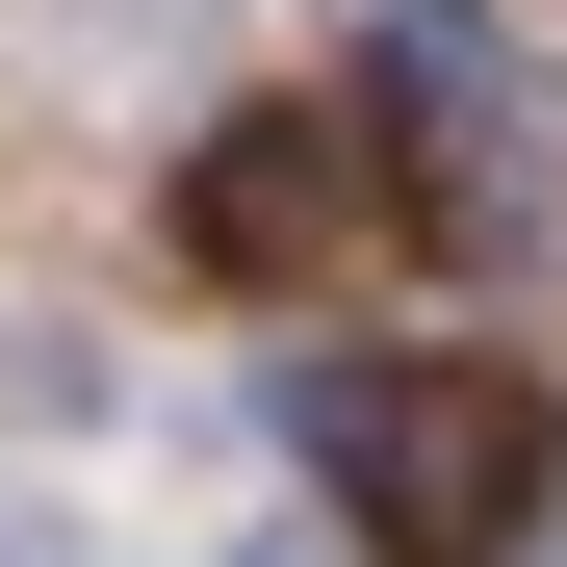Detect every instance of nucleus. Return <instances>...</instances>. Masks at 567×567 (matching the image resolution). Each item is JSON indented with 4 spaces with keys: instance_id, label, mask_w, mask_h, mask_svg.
<instances>
[{
    "instance_id": "obj_1",
    "label": "nucleus",
    "mask_w": 567,
    "mask_h": 567,
    "mask_svg": "<svg viewBox=\"0 0 567 567\" xmlns=\"http://www.w3.org/2000/svg\"><path fill=\"white\" fill-rule=\"evenodd\" d=\"M310 464H336V516L388 542V567H491V542H542V491H567V413L516 388V361H310Z\"/></svg>"
},
{
    "instance_id": "obj_2",
    "label": "nucleus",
    "mask_w": 567,
    "mask_h": 567,
    "mask_svg": "<svg viewBox=\"0 0 567 567\" xmlns=\"http://www.w3.org/2000/svg\"><path fill=\"white\" fill-rule=\"evenodd\" d=\"M361 207H388V130L361 104H207V155H181V258L207 284H336Z\"/></svg>"
},
{
    "instance_id": "obj_3",
    "label": "nucleus",
    "mask_w": 567,
    "mask_h": 567,
    "mask_svg": "<svg viewBox=\"0 0 567 567\" xmlns=\"http://www.w3.org/2000/svg\"><path fill=\"white\" fill-rule=\"evenodd\" d=\"M0 567H52V542H27V516H0Z\"/></svg>"
}]
</instances>
